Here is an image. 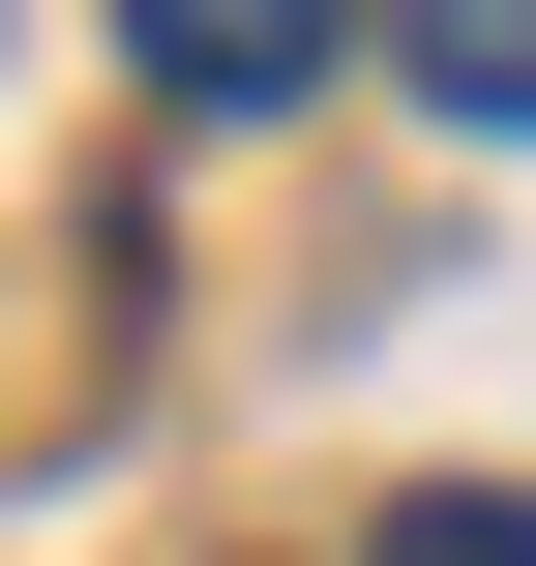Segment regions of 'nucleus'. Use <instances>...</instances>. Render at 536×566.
<instances>
[{
  "label": "nucleus",
  "mask_w": 536,
  "mask_h": 566,
  "mask_svg": "<svg viewBox=\"0 0 536 566\" xmlns=\"http://www.w3.org/2000/svg\"><path fill=\"white\" fill-rule=\"evenodd\" d=\"M119 60H149L179 119H269V90H328V60H358V0H119Z\"/></svg>",
  "instance_id": "f257e3e1"
},
{
  "label": "nucleus",
  "mask_w": 536,
  "mask_h": 566,
  "mask_svg": "<svg viewBox=\"0 0 536 566\" xmlns=\"http://www.w3.org/2000/svg\"><path fill=\"white\" fill-rule=\"evenodd\" d=\"M388 30H418V90H448V119H536V0H388Z\"/></svg>",
  "instance_id": "f03ea898"
},
{
  "label": "nucleus",
  "mask_w": 536,
  "mask_h": 566,
  "mask_svg": "<svg viewBox=\"0 0 536 566\" xmlns=\"http://www.w3.org/2000/svg\"><path fill=\"white\" fill-rule=\"evenodd\" d=\"M358 566H536V507H507V478H418V507H388Z\"/></svg>",
  "instance_id": "7ed1b4c3"
}]
</instances>
